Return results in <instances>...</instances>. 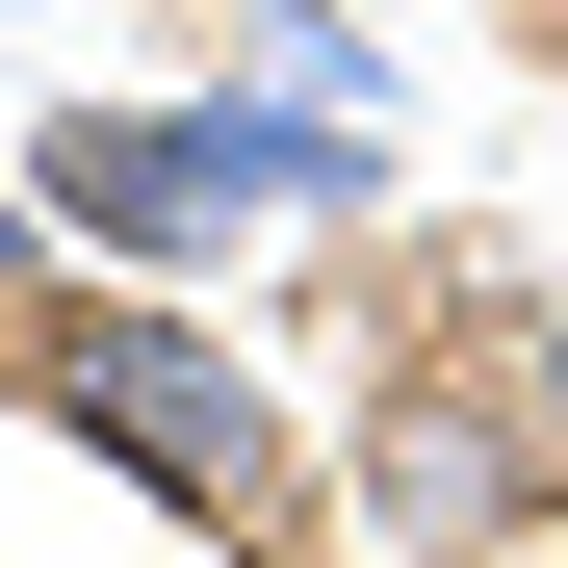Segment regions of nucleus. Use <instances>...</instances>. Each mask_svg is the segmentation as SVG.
Wrapping results in <instances>:
<instances>
[{
  "mask_svg": "<svg viewBox=\"0 0 568 568\" xmlns=\"http://www.w3.org/2000/svg\"><path fill=\"white\" fill-rule=\"evenodd\" d=\"M517 388H542V439H568V311H517Z\"/></svg>",
  "mask_w": 568,
  "mask_h": 568,
  "instance_id": "39448f33",
  "label": "nucleus"
},
{
  "mask_svg": "<svg viewBox=\"0 0 568 568\" xmlns=\"http://www.w3.org/2000/svg\"><path fill=\"white\" fill-rule=\"evenodd\" d=\"M542 491H568V439H542L517 362H388V388H362V517H388V542L517 568V542H542Z\"/></svg>",
  "mask_w": 568,
  "mask_h": 568,
  "instance_id": "7ed1b4c3",
  "label": "nucleus"
},
{
  "mask_svg": "<svg viewBox=\"0 0 568 568\" xmlns=\"http://www.w3.org/2000/svg\"><path fill=\"white\" fill-rule=\"evenodd\" d=\"M27 284H52V207H0V311H27Z\"/></svg>",
  "mask_w": 568,
  "mask_h": 568,
  "instance_id": "423d86ee",
  "label": "nucleus"
},
{
  "mask_svg": "<svg viewBox=\"0 0 568 568\" xmlns=\"http://www.w3.org/2000/svg\"><path fill=\"white\" fill-rule=\"evenodd\" d=\"M52 414L104 439L155 517H207V542H311V439H284V388H258L207 311H52Z\"/></svg>",
  "mask_w": 568,
  "mask_h": 568,
  "instance_id": "f257e3e1",
  "label": "nucleus"
},
{
  "mask_svg": "<svg viewBox=\"0 0 568 568\" xmlns=\"http://www.w3.org/2000/svg\"><path fill=\"white\" fill-rule=\"evenodd\" d=\"M27 207L78 258H207L258 207H362V130L336 104H52L27 130Z\"/></svg>",
  "mask_w": 568,
  "mask_h": 568,
  "instance_id": "f03ea898",
  "label": "nucleus"
},
{
  "mask_svg": "<svg viewBox=\"0 0 568 568\" xmlns=\"http://www.w3.org/2000/svg\"><path fill=\"white\" fill-rule=\"evenodd\" d=\"M258 104H336V130H362V104H388V52H362V27H311V0H284V27H258Z\"/></svg>",
  "mask_w": 568,
  "mask_h": 568,
  "instance_id": "20e7f679",
  "label": "nucleus"
}]
</instances>
